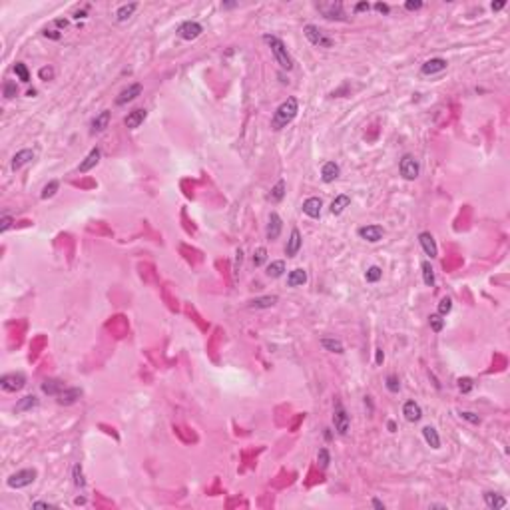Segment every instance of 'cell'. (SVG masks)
<instances>
[{
  "instance_id": "obj_1",
  "label": "cell",
  "mask_w": 510,
  "mask_h": 510,
  "mask_svg": "<svg viewBox=\"0 0 510 510\" xmlns=\"http://www.w3.org/2000/svg\"><path fill=\"white\" fill-rule=\"evenodd\" d=\"M297 112H299V102H297V98H287L285 102H281L277 106V110H275L273 114V120H271V128L273 130H281V128H285L287 124H291L297 116Z\"/></svg>"
},
{
  "instance_id": "obj_2",
  "label": "cell",
  "mask_w": 510,
  "mask_h": 510,
  "mask_svg": "<svg viewBox=\"0 0 510 510\" xmlns=\"http://www.w3.org/2000/svg\"><path fill=\"white\" fill-rule=\"evenodd\" d=\"M261 40L271 48L275 60H277V64H279L283 70H293V60H291V56H289V52H287V48H285V44H283L281 38L273 36V34H263Z\"/></svg>"
},
{
  "instance_id": "obj_3",
  "label": "cell",
  "mask_w": 510,
  "mask_h": 510,
  "mask_svg": "<svg viewBox=\"0 0 510 510\" xmlns=\"http://www.w3.org/2000/svg\"><path fill=\"white\" fill-rule=\"evenodd\" d=\"M303 34H305V38L311 42V44L317 46V48H333V40L315 24H307L303 28Z\"/></svg>"
},
{
  "instance_id": "obj_4",
  "label": "cell",
  "mask_w": 510,
  "mask_h": 510,
  "mask_svg": "<svg viewBox=\"0 0 510 510\" xmlns=\"http://www.w3.org/2000/svg\"><path fill=\"white\" fill-rule=\"evenodd\" d=\"M399 172H401V176L405 178V180H409V182H413V180H417L419 178V174H420V165H419V160L413 156V154H405L401 158V162H399Z\"/></svg>"
},
{
  "instance_id": "obj_5",
  "label": "cell",
  "mask_w": 510,
  "mask_h": 510,
  "mask_svg": "<svg viewBox=\"0 0 510 510\" xmlns=\"http://www.w3.org/2000/svg\"><path fill=\"white\" fill-rule=\"evenodd\" d=\"M24 385H26L24 373H8V375H2V379H0V387L6 393H16L20 389H24Z\"/></svg>"
},
{
  "instance_id": "obj_6",
  "label": "cell",
  "mask_w": 510,
  "mask_h": 510,
  "mask_svg": "<svg viewBox=\"0 0 510 510\" xmlns=\"http://www.w3.org/2000/svg\"><path fill=\"white\" fill-rule=\"evenodd\" d=\"M36 480V471L34 469H22L14 474H10V478L6 480V484L10 488H24L28 484H32Z\"/></svg>"
},
{
  "instance_id": "obj_7",
  "label": "cell",
  "mask_w": 510,
  "mask_h": 510,
  "mask_svg": "<svg viewBox=\"0 0 510 510\" xmlns=\"http://www.w3.org/2000/svg\"><path fill=\"white\" fill-rule=\"evenodd\" d=\"M333 424H335V431L341 435V437H345L347 433H349V415H347V411H345V407L341 405V402H335V413H333Z\"/></svg>"
},
{
  "instance_id": "obj_8",
  "label": "cell",
  "mask_w": 510,
  "mask_h": 510,
  "mask_svg": "<svg viewBox=\"0 0 510 510\" xmlns=\"http://www.w3.org/2000/svg\"><path fill=\"white\" fill-rule=\"evenodd\" d=\"M317 8L323 12V16L327 20H347L341 2H319Z\"/></svg>"
},
{
  "instance_id": "obj_9",
  "label": "cell",
  "mask_w": 510,
  "mask_h": 510,
  "mask_svg": "<svg viewBox=\"0 0 510 510\" xmlns=\"http://www.w3.org/2000/svg\"><path fill=\"white\" fill-rule=\"evenodd\" d=\"M357 236L361 239L369 241V243H377V241L382 239V236H385V229H382L381 225H363V227L357 229Z\"/></svg>"
},
{
  "instance_id": "obj_10",
  "label": "cell",
  "mask_w": 510,
  "mask_h": 510,
  "mask_svg": "<svg viewBox=\"0 0 510 510\" xmlns=\"http://www.w3.org/2000/svg\"><path fill=\"white\" fill-rule=\"evenodd\" d=\"M446 66H449V62H446L444 58H431V60H427L420 66V74L422 76H435V74L444 72Z\"/></svg>"
},
{
  "instance_id": "obj_11",
  "label": "cell",
  "mask_w": 510,
  "mask_h": 510,
  "mask_svg": "<svg viewBox=\"0 0 510 510\" xmlns=\"http://www.w3.org/2000/svg\"><path fill=\"white\" fill-rule=\"evenodd\" d=\"M201 32H203L201 24H200V22H194V20H187V22L180 24V28H178V36H180L182 40H196Z\"/></svg>"
},
{
  "instance_id": "obj_12",
  "label": "cell",
  "mask_w": 510,
  "mask_h": 510,
  "mask_svg": "<svg viewBox=\"0 0 510 510\" xmlns=\"http://www.w3.org/2000/svg\"><path fill=\"white\" fill-rule=\"evenodd\" d=\"M281 227H283V221L279 218V214H275V211H271V216H269V223H267V229H265V236L269 241H275L279 236H281Z\"/></svg>"
},
{
  "instance_id": "obj_13",
  "label": "cell",
  "mask_w": 510,
  "mask_h": 510,
  "mask_svg": "<svg viewBox=\"0 0 510 510\" xmlns=\"http://www.w3.org/2000/svg\"><path fill=\"white\" fill-rule=\"evenodd\" d=\"M140 94H142V84H130V86L124 88V90L118 94L116 106H124V104H128V102H132V100H136Z\"/></svg>"
},
{
  "instance_id": "obj_14",
  "label": "cell",
  "mask_w": 510,
  "mask_h": 510,
  "mask_svg": "<svg viewBox=\"0 0 510 510\" xmlns=\"http://www.w3.org/2000/svg\"><path fill=\"white\" fill-rule=\"evenodd\" d=\"M301 243H303V239H301L299 229L293 227V229H291V236H289V239H287V245H285V255H287V257H295V255L299 253V249H301Z\"/></svg>"
},
{
  "instance_id": "obj_15",
  "label": "cell",
  "mask_w": 510,
  "mask_h": 510,
  "mask_svg": "<svg viewBox=\"0 0 510 510\" xmlns=\"http://www.w3.org/2000/svg\"><path fill=\"white\" fill-rule=\"evenodd\" d=\"M321 207H323V200L321 198H307L303 201V214L317 219L319 216H321Z\"/></svg>"
},
{
  "instance_id": "obj_16",
  "label": "cell",
  "mask_w": 510,
  "mask_h": 510,
  "mask_svg": "<svg viewBox=\"0 0 510 510\" xmlns=\"http://www.w3.org/2000/svg\"><path fill=\"white\" fill-rule=\"evenodd\" d=\"M419 243H420V247L424 249V253H427L431 259L437 257L438 249H437V243H435V237L431 236V231H422L419 236Z\"/></svg>"
},
{
  "instance_id": "obj_17",
  "label": "cell",
  "mask_w": 510,
  "mask_h": 510,
  "mask_svg": "<svg viewBox=\"0 0 510 510\" xmlns=\"http://www.w3.org/2000/svg\"><path fill=\"white\" fill-rule=\"evenodd\" d=\"M82 397V389L78 387H66L60 395H58V405H74V402Z\"/></svg>"
},
{
  "instance_id": "obj_18",
  "label": "cell",
  "mask_w": 510,
  "mask_h": 510,
  "mask_svg": "<svg viewBox=\"0 0 510 510\" xmlns=\"http://www.w3.org/2000/svg\"><path fill=\"white\" fill-rule=\"evenodd\" d=\"M339 174H341V167H339V164H335V162H325V164H323V167H321V180H323L325 183H333V182L339 178Z\"/></svg>"
},
{
  "instance_id": "obj_19",
  "label": "cell",
  "mask_w": 510,
  "mask_h": 510,
  "mask_svg": "<svg viewBox=\"0 0 510 510\" xmlns=\"http://www.w3.org/2000/svg\"><path fill=\"white\" fill-rule=\"evenodd\" d=\"M100 158H102V150H100V147H94V150H90V154L80 162V167H78V169H80V174L90 172V169L100 162Z\"/></svg>"
},
{
  "instance_id": "obj_20",
  "label": "cell",
  "mask_w": 510,
  "mask_h": 510,
  "mask_svg": "<svg viewBox=\"0 0 510 510\" xmlns=\"http://www.w3.org/2000/svg\"><path fill=\"white\" fill-rule=\"evenodd\" d=\"M402 415H405V419H407L409 422H417V420H420V417H422V409H420L419 402L407 401L405 405H402Z\"/></svg>"
},
{
  "instance_id": "obj_21",
  "label": "cell",
  "mask_w": 510,
  "mask_h": 510,
  "mask_svg": "<svg viewBox=\"0 0 510 510\" xmlns=\"http://www.w3.org/2000/svg\"><path fill=\"white\" fill-rule=\"evenodd\" d=\"M277 301H279L277 295H263V297H255V299H251V301L247 303V307H249V309H269V307H273Z\"/></svg>"
},
{
  "instance_id": "obj_22",
  "label": "cell",
  "mask_w": 510,
  "mask_h": 510,
  "mask_svg": "<svg viewBox=\"0 0 510 510\" xmlns=\"http://www.w3.org/2000/svg\"><path fill=\"white\" fill-rule=\"evenodd\" d=\"M146 116H147V112H146V110H142V108H138V110H132L130 114H128V116L124 118V124H126V128H130V130H136V128H140V126L144 124Z\"/></svg>"
},
{
  "instance_id": "obj_23",
  "label": "cell",
  "mask_w": 510,
  "mask_h": 510,
  "mask_svg": "<svg viewBox=\"0 0 510 510\" xmlns=\"http://www.w3.org/2000/svg\"><path fill=\"white\" fill-rule=\"evenodd\" d=\"M64 389H66V385H64L60 379H46L42 382V393H46L50 397H58Z\"/></svg>"
},
{
  "instance_id": "obj_24",
  "label": "cell",
  "mask_w": 510,
  "mask_h": 510,
  "mask_svg": "<svg viewBox=\"0 0 510 510\" xmlns=\"http://www.w3.org/2000/svg\"><path fill=\"white\" fill-rule=\"evenodd\" d=\"M110 112L108 110H104V112H100L94 120H92V134H100V132H104L106 128H108V124H110Z\"/></svg>"
},
{
  "instance_id": "obj_25",
  "label": "cell",
  "mask_w": 510,
  "mask_h": 510,
  "mask_svg": "<svg viewBox=\"0 0 510 510\" xmlns=\"http://www.w3.org/2000/svg\"><path fill=\"white\" fill-rule=\"evenodd\" d=\"M32 160H34V152H32V150H20V152H16L14 158H12V169L16 172V169H20L22 165L30 164Z\"/></svg>"
},
{
  "instance_id": "obj_26",
  "label": "cell",
  "mask_w": 510,
  "mask_h": 510,
  "mask_svg": "<svg viewBox=\"0 0 510 510\" xmlns=\"http://www.w3.org/2000/svg\"><path fill=\"white\" fill-rule=\"evenodd\" d=\"M305 281H307V271L301 269V267L289 271V275H287V285H289V287H299V285H303Z\"/></svg>"
},
{
  "instance_id": "obj_27",
  "label": "cell",
  "mask_w": 510,
  "mask_h": 510,
  "mask_svg": "<svg viewBox=\"0 0 510 510\" xmlns=\"http://www.w3.org/2000/svg\"><path fill=\"white\" fill-rule=\"evenodd\" d=\"M349 205H351V198H349V196H345V194L337 196V198L331 201V214H333V216H341Z\"/></svg>"
},
{
  "instance_id": "obj_28",
  "label": "cell",
  "mask_w": 510,
  "mask_h": 510,
  "mask_svg": "<svg viewBox=\"0 0 510 510\" xmlns=\"http://www.w3.org/2000/svg\"><path fill=\"white\" fill-rule=\"evenodd\" d=\"M484 502L491 510H500L506 506V498L500 496L498 492H484Z\"/></svg>"
},
{
  "instance_id": "obj_29",
  "label": "cell",
  "mask_w": 510,
  "mask_h": 510,
  "mask_svg": "<svg viewBox=\"0 0 510 510\" xmlns=\"http://www.w3.org/2000/svg\"><path fill=\"white\" fill-rule=\"evenodd\" d=\"M36 407H38V399L34 395H26L16 402V413H26V411H32Z\"/></svg>"
},
{
  "instance_id": "obj_30",
  "label": "cell",
  "mask_w": 510,
  "mask_h": 510,
  "mask_svg": "<svg viewBox=\"0 0 510 510\" xmlns=\"http://www.w3.org/2000/svg\"><path fill=\"white\" fill-rule=\"evenodd\" d=\"M321 347H323L325 351H331V353H337V355L345 353L343 343L339 341V339H331V337H323V339H321Z\"/></svg>"
},
{
  "instance_id": "obj_31",
  "label": "cell",
  "mask_w": 510,
  "mask_h": 510,
  "mask_svg": "<svg viewBox=\"0 0 510 510\" xmlns=\"http://www.w3.org/2000/svg\"><path fill=\"white\" fill-rule=\"evenodd\" d=\"M138 10V2H130V4H122L116 12V20L118 22H126V20H130L132 14Z\"/></svg>"
},
{
  "instance_id": "obj_32",
  "label": "cell",
  "mask_w": 510,
  "mask_h": 510,
  "mask_svg": "<svg viewBox=\"0 0 510 510\" xmlns=\"http://www.w3.org/2000/svg\"><path fill=\"white\" fill-rule=\"evenodd\" d=\"M422 437H424V440L429 442V446H433V449H440V437H438V433H437V429L435 427H424L422 429Z\"/></svg>"
},
{
  "instance_id": "obj_33",
  "label": "cell",
  "mask_w": 510,
  "mask_h": 510,
  "mask_svg": "<svg viewBox=\"0 0 510 510\" xmlns=\"http://www.w3.org/2000/svg\"><path fill=\"white\" fill-rule=\"evenodd\" d=\"M267 277H273V279H277V277H281V275L285 273V261L283 259H277V261H271L269 265H267Z\"/></svg>"
},
{
  "instance_id": "obj_34",
  "label": "cell",
  "mask_w": 510,
  "mask_h": 510,
  "mask_svg": "<svg viewBox=\"0 0 510 510\" xmlns=\"http://www.w3.org/2000/svg\"><path fill=\"white\" fill-rule=\"evenodd\" d=\"M420 269H422V281L427 287H433L435 285V269L431 265V261H422L420 263Z\"/></svg>"
},
{
  "instance_id": "obj_35",
  "label": "cell",
  "mask_w": 510,
  "mask_h": 510,
  "mask_svg": "<svg viewBox=\"0 0 510 510\" xmlns=\"http://www.w3.org/2000/svg\"><path fill=\"white\" fill-rule=\"evenodd\" d=\"M285 198V180H279L277 183H275L273 187H271V194H269V200L271 201H281Z\"/></svg>"
},
{
  "instance_id": "obj_36",
  "label": "cell",
  "mask_w": 510,
  "mask_h": 510,
  "mask_svg": "<svg viewBox=\"0 0 510 510\" xmlns=\"http://www.w3.org/2000/svg\"><path fill=\"white\" fill-rule=\"evenodd\" d=\"M14 74L18 76V80L20 82H30V72H28V68H26V64H22V62H16L14 64Z\"/></svg>"
},
{
  "instance_id": "obj_37",
  "label": "cell",
  "mask_w": 510,
  "mask_h": 510,
  "mask_svg": "<svg viewBox=\"0 0 510 510\" xmlns=\"http://www.w3.org/2000/svg\"><path fill=\"white\" fill-rule=\"evenodd\" d=\"M381 277H382V269H381L379 265H373V267H369V269H367V273H365V279H367V283H377Z\"/></svg>"
},
{
  "instance_id": "obj_38",
  "label": "cell",
  "mask_w": 510,
  "mask_h": 510,
  "mask_svg": "<svg viewBox=\"0 0 510 510\" xmlns=\"http://www.w3.org/2000/svg\"><path fill=\"white\" fill-rule=\"evenodd\" d=\"M58 187H60V183L56 182V180H52V182H48L46 185H44V189H42V194H40V198L42 200H48V198H52L56 191H58Z\"/></svg>"
},
{
  "instance_id": "obj_39",
  "label": "cell",
  "mask_w": 510,
  "mask_h": 510,
  "mask_svg": "<svg viewBox=\"0 0 510 510\" xmlns=\"http://www.w3.org/2000/svg\"><path fill=\"white\" fill-rule=\"evenodd\" d=\"M2 90H4V98H6V100L16 98V94H18V86H16V82H12V80H6V82H4Z\"/></svg>"
},
{
  "instance_id": "obj_40",
  "label": "cell",
  "mask_w": 510,
  "mask_h": 510,
  "mask_svg": "<svg viewBox=\"0 0 510 510\" xmlns=\"http://www.w3.org/2000/svg\"><path fill=\"white\" fill-rule=\"evenodd\" d=\"M265 259H267V249H265V247H257V249H255V253H253V265H255V267H261V265L265 263Z\"/></svg>"
},
{
  "instance_id": "obj_41",
  "label": "cell",
  "mask_w": 510,
  "mask_h": 510,
  "mask_svg": "<svg viewBox=\"0 0 510 510\" xmlns=\"http://www.w3.org/2000/svg\"><path fill=\"white\" fill-rule=\"evenodd\" d=\"M429 323H431V329H433L435 333H440V331H442V327H444V319H442V315L435 313V315H431V317H429Z\"/></svg>"
},
{
  "instance_id": "obj_42",
  "label": "cell",
  "mask_w": 510,
  "mask_h": 510,
  "mask_svg": "<svg viewBox=\"0 0 510 510\" xmlns=\"http://www.w3.org/2000/svg\"><path fill=\"white\" fill-rule=\"evenodd\" d=\"M473 387H474V381H473L471 377H460V379H458V391H460V393H464V395L471 393Z\"/></svg>"
},
{
  "instance_id": "obj_43",
  "label": "cell",
  "mask_w": 510,
  "mask_h": 510,
  "mask_svg": "<svg viewBox=\"0 0 510 510\" xmlns=\"http://www.w3.org/2000/svg\"><path fill=\"white\" fill-rule=\"evenodd\" d=\"M385 387H387L391 393H399V391H401V381H399V377H397V375H389V377L385 379Z\"/></svg>"
},
{
  "instance_id": "obj_44",
  "label": "cell",
  "mask_w": 510,
  "mask_h": 510,
  "mask_svg": "<svg viewBox=\"0 0 510 510\" xmlns=\"http://www.w3.org/2000/svg\"><path fill=\"white\" fill-rule=\"evenodd\" d=\"M451 309H453V299H451V297H442L440 303H438V315H442V317L449 315Z\"/></svg>"
},
{
  "instance_id": "obj_45",
  "label": "cell",
  "mask_w": 510,
  "mask_h": 510,
  "mask_svg": "<svg viewBox=\"0 0 510 510\" xmlns=\"http://www.w3.org/2000/svg\"><path fill=\"white\" fill-rule=\"evenodd\" d=\"M329 451L327 449H319V453H317V462H319V466H321V469H327L329 466Z\"/></svg>"
},
{
  "instance_id": "obj_46",
  "label": "cell",
  "mask_w": 510,
  "mask_h": 510,
  "mask_svg": "<svg viewBox=\"0 0 510 510\" xmlns=\"http://www.w3.org/2000/svg\"><path fill=\"white\" fill-rule=\"evenodd\" d=\"M74 484L78 486V488H84L86 486V480H84V474H82V469H80V464H76L74 466Z\"/></svg>"
},
{
  "instance_id": "obj_47",
  "label": "cell",
  "mask_w": 510,
  "mask_h": 510,
  "mask_svg": "<svg viewBox=\"0 0 510 510\" xmlns=\"http://www.w3.org/2000/svg\"><path fill=\"white\" fill-rule=\"evenodd\" d=\"M38 76H40V80H52L54 78V68H50V66H44V68H40L38 70Z\"/></svg>"
},
{
  "instance_id": "obj_48",
  "label": "cell",
  "mask_w": 510,
  "mask_h": 510,
  "mask_svg": "<svg viewBox=\"0 0 510 510\" xmlns=\"http://www.w3.org/2000/svg\"><path fill=\"white\" fill-rule=\"evenodd\" d=\"M460 417H462L464 420L473 422V424H480V417H478V415H474V413H471V411H464V413H460Z\"/></svg>"
},
{
  "instance_id": "obj_49",
  "label": "cell",
  "mask_w": 510,
  "mask_h": 510,
  "mask_svg": "<svg viewBox=\"0 0 510 510\" xmlns=\"http://www.w3.org/2000/svg\"><path fill=\"white\" fill-rule=\"evenodd\" d=\"M10 225H12V218H10V216H4L2 219H0V231H2V233L8 231Z\"/></svg>"
},
{
  "instance_id": "obj_50",
  "label": "cell",
  "mask_w": 510,
  "mask_h": 510,
  "mask_svg": "<svg viewBox=\"0 0 510 510\" xmlns=\"http://www.w3.org/2000/svg\"><path fill=\"white\" fill-rule=\"evenodd\" d=\"M405 8L407 10H420L422 2H420V0H409V2H405Z\"/></svg>"
},
{
  "instance_id": "obj_51",
  "label": "cell",
  "mask_w": 510,
  "mask_h": 510,
  "mask_svg": "<svg viewBox=\"0 0 510 510\" xmlns=\"http://www.w3.org/2000/svg\"><path fill=\"white\" fill-rule=\"evenodd\" d=\"M375 10H377V12H382V14H389L391 8H389V4H385V2H377V4H375Z\"/></svg>"
},
{
  "instance_id": "obj_52",
  "label": "cell",
  "mask_w": 510,
  "mask_h": 510,
  "mask_svg": "<svg viewBox=\"0 0 510 510\" xmlns=\"http://www.w3.org/2000/svg\"><path fill=\"white\" fill-rule=\"evenodd\" d=\"M371 6H369V2H359V4H355V12H367Z\"/></svg>"
},
{
  "instance_id": "obj_53",
  "label": "cell",
  "mask_w": 510,
  "mask_h": 510,
  "mask_svg": "<svg viewBox=\"0 0 510 510\" xmlns=\"http://www.w3.org/2000/svg\"><path fill=\"white\" fill-rule=\"evenodd\" d=\"M50 506H56L52 502H32V508H50Z\"/></svg>"
},
{
  "instance_id": "obj_54",
  "label": "cell",
  "mask_w": 510,
  "mask_h": 510,
  "mask_svg": "<svg viewBox=\"0 0 510 510\" xmlns=\"http://www.w3.org/2000/svg\"><path fill=\"white\" fill-rule=\"evenodd\" d=\"M504 6H506V2H504V0H500V2H492V4H491V8H492L494 12H498V10H502Z\"/></svg>"
},
{
  "instance_id": "obj_55",
  "label": "cell",
  "mask_w": 510,
  "mask_h": 510,
  "mask_svg": "<svg viewBox=\"0 0 510 510\" xmlns=\"http://www.w3.org/2000/svg\"><path fill=\"white\" fill-rule=\"evenodd\" d=\"M373 506H375V508H379V510H385V504H382L379 498H373Z\"/></svg>"
},
{
  "instance_id": "obj_56",
  "label": "cell",
  "mask_w": 510,
  "mask_h": 510,
  "mask_svg": "<svg viewBox=\"0 0 510 510\" xmlns=\"http://www.w3.org/2000/svg\"><path fill=\"white\" fill-rule=\"evenodd\" d=\"M54 24H56V26H60V28H66V26H68V22H66V20H62V18H60V20H56Z\"/></svg>"
},
{
  "instance_id": "obj_57",
  "label": "cell",
  "mask_w": 510,
  "mask_h": 510,
  "mask_svg": "<svg viewBox=\"0 0 510 510\" xmlns=\"http://www.w3.org/2000/svg\"><path fill=\"white\" fill-rule=\"evenodd\" d=\"M382 359H385V355H382V351L379 349V351H377V365H381V363H382Z\"/></svg>"
},
{
  "instance_id": "obj_58",
  "label": "cell",
  "mask_w": 510,
  "mask_h": 510,
  "mask_svg": "<svg viewBox=\"0 0 510 510\" xmlns=\"http://www.w3.org/2000/svg\"><path fill=\"white\" fill-rule=\"evenodd\" d=\"M237 2H229V4H221V8H236Z\"/></svg>"
},
{
  "instance_id": "obj_59",
  "label": "cell",
  "mask_w": 510,
  "mask_h": 510,
  "mask_svg": "<svg viewBox=\"0 0 510 510\" xmlns=\"http://www.w3.org/2000/svg\"><path fill=\"white\" fill-rule=\"evenodd\" d=\"M84 16H86V12H84V10H80V12H76V18H84Z\"/></svg>"
}]
</instances>
